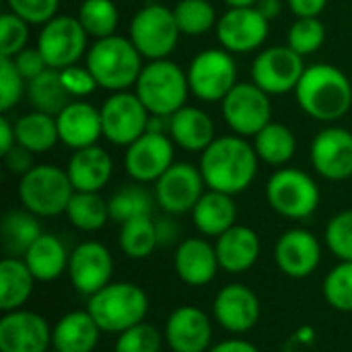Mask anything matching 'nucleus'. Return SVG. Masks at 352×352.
Instances as JSON below:
<instances>
[{
	"mask_svg": "<svg viewBox=\"0 0 352 352\" xmlns=\"http://www.w3.org/2000/svg\"><path fill=\"white\" fill-rule=\"evenodd\" d=\"M258 153L243 136H221L200 153V173L208 190L229 196L241 194L258 173Z\"/></svg>",
	"mask_w": 352,
	"mask_h": 352,
	"instance_id": "1",
	"label": "nucleus"
},
{
	"mask_svg": "<svg viewBox=\"0 0 352 352\" xmlns=\"http://www.w3.org/2000/svg\"><path fill=\"white\" fill-rule=\"evenodd\" d=\"M295 95L299 107L318 122H336L352 107L351 80L332 64L307 66Z\"/></svg>",
	"mask_w": 352,
	"mask_h": 352,
	"instance_id": "2",
	"label": "nucleus"
},
{
	"mask_svg": "<svg viewBox=\"0 0 352 352\" xmlns=\"http://www.w3.org/2000/svg\"><path fill=\"white\" fill-rule=\"evenodd\" d=\"M85 66L91 70L101 89L113 93L134 87L144 68L136 45L130 41V37L122 35L97 39L85 56Z\"/></svg>",
	"mask_w": 352,
	"mask_h": 352,
	"instance_id": "3",
	"label": "nucleus"
},
{
	"mask_svg": "<svg viewBox=\"0 0 352 352\" xmlns=\"http://www.w3.org/2000/svg\"><path fill=\"white\" fill-rule=\"evenodd\" d=\"M87 311L97 322L101 332L122 334L148 316V297L134 283H109L89 297Z\"/></svg>",
	"mask_w": 352,
	"mask_h": 352,
	"instance_id": "4",
	"label": "nucleus"
},
{
	"mask_svg": "<svg viewBox=\"0 0 352 352\" xmlns=\"http://www.w3.org/2000/svg\"><path fill=\"white\" fill-rule=\"evenodd\" d=\"M134 93L144 103L151 116H163L171 118L177 109L186 105L190 82L188 74L171 60H151L136 85Z\"/></svg>",
	"mask_w": 352,
	"mask_h": 352,
	"instance_id": "5",
	"label": "nucleus"
},
{
	"mask_svg": "<svg viewBox=\"0 0 352 352\" xmlns=\"http://www.w3.org/2000/svg\"><path fill=\"white\" fill-rule=\"evenodd\" d=\"M74 192L68 171L58 165H35L19 182L21 204L35 217H58L66 212Z\"/></svg>",
	"mask_w": 352,
	"mask_h": 352,
	"instance_id": "6",
	"label": "nucleus"
},
{
	"mask_svg": "<svg viewBox=\"0 0 352 352\" xmlns=\"http://www.w3.org/2000/svg\"><path fill=\"white\" fill-rule=\"evenodd\" d=\"M266 198L280 217L303 221L318 210L320 188L309 173L295 167H280L266 184Z\"/></svg>",
	"mask_w": 352,
	"mask_h": 352,
	"instance_id": "7",
	"label": "nucleus"
},
{
	"mask_svg": "<svg viewBox=\"0 0 352 352\" xmlns=\"http://www.w3.org/2000/svg\"><path fill=\"white\" fill-rule=\"evenodd\" d=\"M182 31L173 8L163 2L144 4L130 23V41L146 60H165L173 54Z\"/></svg>",
	"mask_w": 352,
	"mask_h": 352,
	"instance_id": "8",
	"label": "nucleus"
},
{
	"mask_svg": "<svg viewBox=\"0 0 352 352\" xmlns=\"http://www.w3.org/2000/svg\"><path fill=\"white\" fill-rule=\"evenodd\" d=\"M227 126L243 138L256 136L272 122L270 95L256 82H237L221 101Z\"/></svg>",
	"mask_w": 352,
	"mask_h": 352,
	"instance_id": "9",
	"label": "nucleus"
},
{
	"mask_svg": "<svg viewBox=\"0 0 352 352\" xmlns=\"http://www.w3.org/2000/svg\"><path fill=\"white\" fill-rule=\"evenodd\" d=\"M87 31L80 25L78 16L56 14L52 21L41 25L37 35V47L43 54L50 68L62 70L78 64L87 56Z\"/></svg>",
	"mask_w": 352,
	"mask_h": 352,
	"instance_id": "10",
	"label": "nucleus"
},
{
	"mask_svg": "<svg viewBox=\"0 0 352 352\" xmlns=\"http://www.w3.org/2000/svg\"><path fill=\"white\" fill-rule=\"evenodd\" d=\"M190 91L206 101H223L237 85V66L227 50H204L190 62L188 68Z\"/></svg>",
	"mask_w": 352,
	"mask_h": 352,
	"instance_id": "11",
	"label": "nucleus"
},
{
	"mask_svg": "<svg viewBox=\"0 0 352 352\" xmlns=\"http://www.w3.org/2000/svg\"><path fill=\"white\" fill-rule=\"evenodd\" d=\"M151 113L136 93L118 91L101 105L103 136L116 146H130L148 130Z\"/></svg>",
	"mask_w": 352,
	"mask_h": 352,
	"instance_id": "12",
	"label": "nucleus"
},
{
	"mask_svg": "<svg viewBox=\"0 0 352 352\" xmlns=\"http://www.w3.org/2000/svg\"><path fill=\"white\" fill-rule=\"evenodd\" d=\"M303 56L289 45H274L262 50L252 64V82H256L268 95H285L295 91L303 72Z\"/></svg>",
	"mask_w": 352,
	"mask_h": 352,
	"instance_id": "13",
	"label": "nucleus"
},
{
	"mask_svg": "<svg viewBox=\"0 0 352 352\" xmlns=\"http://www.w3.org/2000/svg\"><path fill=\"white\" fill-rule=\"evenodd\" d=\"M173 144L175 142L171 140V136L163 132L146 130L138 140L126 146V155H124L126 173L138 184H148V182L155 184L175 163Z\"/></svg>",
	"mask_w": 352,
	"mask_h": 352,
	"instance_id": "14",
	"label": "nucleus"
},
{
	"mask_svg": "<svg viewBox=\"0 0 352 352\" xmlns=\"http://www.w3.org/2000/svg\"><path fill=\"white\" fill-rule=\"evenodd\" d=\"M204 177L198 167L190 163H173L157 182L155 198L167 214L192 212L204 194Z\"/></svg>",
	"mask_w": 352,
	"mask_h": 352,
	"instance_id": "15",
	"label": "nucleus"
},
{
	"mask_svg": "<svg viewBox=\"0 0 352 352\" xmlns=\"http://www.w3.org/2000/svg\"><path fill=\"white\" fill-rule=\"evenodd\" d=\"M270 21L256 8H229L217 21V37L223 50L231 54H248L260 50L268 37Z\"/></svg>",
	"mask_w": 352,
	"mask_h": 352,
	"instance_id": "16",
	"label": "nucleus"
},
{
	"mask_svg": "<svg viewBox=\"0 0 352 352\" xmlns=\"http://www.w3.org/2000/svg\"><path fill=\"white\" fill-rule=\"evenodd\" d=\"M66 272L76 293L91 297L111 283V274H113L111 252L99 241H82L72 250Z\"/></svg>",
	"mask_w": 352,
	"mask_h": 352,
	"instance_id": "17",
	"label": "nucleus"
},
{
	"mask_svg": "<svg viewBox=\"0 0 352 352\" xmlns=\"http://www.w3.org/2000/svg\"><path fill=\"white\" fill-rule=\"evenodd\" d=\"M52 328L39 314L27 309L6 311L0 320V352H47Z\"/></svg>",
	"mask_w": 352,
	"mask_h": 352,
	"instance_id": "18",
	"label": "nucleus"
},
{
	"mask_svg": "<svg viewBox=\"0 0 352 352\" xmlns=\"http://www.w3.org/2000/svg\"><path fill=\"white\" fill-rule=\"evenodd\" d=\"M212 316L223 330L245 334L260 320V299L248 285L231 283L217 293Z\"/></svg>",
	"mask_w": 352,
	"mask_h": 352,
	"instance_id": "19",
	"label": "nucleus"
},
{
	"mask_svg": "<svg viewBox=\"0 0 352 352\" xmlns=\"http://www.w3.org/2000/svg\"><path fill=\"white\" fill-rule=\"evenodd\" d=\"M314 169L330 179L344 182L352 177V132L346 128H326L311 142Z\"/></svg>",
	"mask_w": 352,
	"mask_h": 352,
	"instance_id": "20",
	"label": "nucleus"
},
{
	"mask_svg": "<svg viewBox=\"0 0 352 352\" xmlns=\"http://www.w3.org/2000/svg\"><path fill=\"white\" fill-rule=\"evenodd\" d=\"M274 262L291 278L311 276L322 262V245L307 229H289L274 245Z\"/></svg>",
	"mask_w": 352,
	"mask_h": 352,
	"instance_id": "21",
	"label": "nucleus"
},
{
	"mask_svg": "<svg viewBox=\"0 0 352 352\" xmlns=\"http://www.w3.org/2000/svg\"><path fill=\"white\" fill-rule=\"evenodd\" d=\"M210 340L212 322L202 309L182 305L171 311L165 324V342L171 352H206L210 351Z\"/></svg>",
	"mask_w": 352,
	"mask_h": 352,
	"instance_id": "22",
	"label": "nucleus"
},
{
	"mask_svg": "<svg viewBox=\"0 0 352 352\" xmlns=\"http://www.w3.org/2000/svg\"><path fill=\"white\" fill-rule=\"evenodd\" d=\"M56 122H58L60 142L72 151L93 146L103 136L101 109H97L95 105L87 103L82 99L70 101L56 116Z\"/></svg>",
	"mask_w": 352,
	"mask_h": 352,
	"instance_id": "23",
	"label": "nucleus"
},
{
	"mask_svg": "<svg viewBox=\"0 0 352 352\" xmlns=\"http://www.w3.org/2000/svg\"><path fill=\"white\" fill-rule=\"evenodd\" d=\"M173 268L179 280L188 287H206L217 276L221 266L214 245H210L206 239L188 237L175 250Z\"/></svg>",
	"mask_w": 352,
	"mask_h": 352,
	"instance_id": "24",
	"label": "nucleus"
},
{
	"mask_svg": "<svg viewBox=\"0 0 352 352\" xmlns=\"http://www.w3.org/2000/svg\"><path fill=\"white\" fill-rule=\"evenodd\" d=\"M66 171L76 192H99L111 179L113 161L105 148L93 144L74 151L66 165Z\"/></svg>",
	"mask_w": 352,
	"mask_h": 352,
	"instance_id": "25",
	"label": "nucleus"
},
{
	"mask_svg": "<svg viewBox=\"0 0 352 352\" xmlns=\"http://www.w3.org/2000/svg\"><path fill=\"white\" fill-rule=\"evenodd\" d=\"M219 266L225 272L241 274L248 272L260 258V237L245 225H233L214 243Z\"/></svg>",
	"mask_w": 352,
	"mask_h": 352,
	"instance_id": "26",
	"label": "nucleus"
},
{
	"mask_svg": "<svg viewBox=\"0 0 352 352\" xmlns=\"http://www.w3.org/2000/svg\"><path fill=\"white\" fill-rule=\"evenodd\" d=\"M171 140L188 153H202L214 140V122L204 109L184 105L169 118Z\"/></svg>",
	"mask_w": 352,
	"mask_h": 352,
	"instance_id": "27",
	"label": "nucleus"
},
{
	"mask_svg": "<svg viewBox=\"0 0 352 352\" xmlns=\"http://www.w3.org/2000/svg\"><path fill=\"white\" fill-rule=\"evenodd\" d=\"M101 328L85 311L62 316L52 328V349L56 352H95Z\"/></svg>",
	"mask_w": 352,
	"mask_h": 352,
	"instance_id": "28",
	"label": "nucleus"
},
{
	"mask_svg": "<svg viewBox=\"0 0 352 352\" xmlns=\"http://www.w3.org/2000/svg\"><path fill=\"white\" fill-rule=\"evenodd\" d=\"M192 221L204 237H221L237 225V206L233 196L217 190L204 192L192 210Z\"/></svg>",
	"mask_w": 352,
	"mask_h": 352,
	"instance_id": "29",
	"label": "nucleus"
},
{
	"mask_svg": "<svg viewBox=\"0 0 352 352\" xmlns=\"http://www.w3.org/2000/svg\"><path fill=\"white\" fill-rule=\"evenodd\" d=\"M27 268L39 283H54L68 270L70 254L64 243L50 233H41L23 256Z\"/></svg>",
	"mask_w": 352,
	"mask_h": 352,
	"instance_id": "30",
	"label": "nucleus"
},
{
	"mask_svg": "<svg viewBox=\"0 0 352 352\" xmlns=\"http://www.w3.org/2000/svg\"><path fill=\"white\" fill-rule=\"evenodd\" d=\"M35 276L27 268L23 258L6 256L0 262V309L14 311L23 309V305L33 295Z\"/></svg>",
	"mask_w": 352,
	"mask_h": 352,
	"instance_id": "31",
	"label": "nucleus"
},
{
	"mask_svg": "<svg viewBox=\"0 0 352 352\" xmlns=\"http://www.w3.org/2000/svg\"><path fill=\"white\" fill-rule=\"evenodd\" d=\"M14 134H16V144L29 148L33 155L47 153L60 142L56 118L35 109L31 113L21 116L14 122Z\"/></svg>",
	"mask_w": 352,
	"mask_h": 352,
	"instance_id": "32",
	"label": "nucleus"
},
{
	"mask_svg": "<svg viewBox=\"0 0 352 352\" xmlns=\"http://www.w3.org/2000/svg\"><path fill=\"white\" fill-rule=\"evenodd\" d=\"M39 235H41L39 221L27 208L6 212L0 223L2 250L6 252V256H12V258H19V256L23 258L25 252L33 245V241Z\"/></svg>",
	"mask_w": 352,
	"mask_h": 352,
	"instance_id": "33",
	"label": "nucleus"
},
{
	"mask_svg": "<svg viewBox=\"0 0 352 352\" xmlns=\"http://www.w3.org/2000/svg\"><path fill=\"white\" fill-rule=\"evenodd\" d=\"M27 99L35 111L56 118L70 103L72 97L68 95V91L62 85L60 70L47 68L43 74H39L37 78L27 82Z\"/></svg>",
	"mask_w": 352,
	"mask_h": 352,
	"instance_id": "34",
	"label": "nucleus"
},
{
	"mask_svg": "<svg viewBox=\"0 0 352 352\" xmlns=\"http://www.w3.org/2000/svg\"><path fill=\"white\" fill-rule=\"evenodd\" d=\"M254 148L260 161L272 167H283L293 159L297 151V138L289 126L270 122L262 132L254 136Z\"/></svg>",
	"mask_w": 352,
	"mask_h": 352,
	"instance_id": "35",
	"label": "nucleus"
},
{
	"mask_svg": "<svg viewBox=\"0 0 352 352\" xmlns=\"http://www.w3.org/2000/svg\"><path fill=\"white\" fill-rule=\"evenodd\" d=\"M66 217L78 231L93 233L105 227L109 217V202L99 192H74Z\"/></svg>",
	"mask_w": 352,
	"mask_h": 352,
	"instance_id": "36",
	"label": "nucleus"
},
{
	"mask_svg": "<svg viewBox=\"0 0 352 352\" xmlns=\"http://www.w3.org/2000/svg\"><path fill=\"white\" fill-rule=\"evenodd\" d=\"M107 202H109L111 221L122 225L138 217H151L157 204V198L142 186H124Z\"/></svg>",
	"mask_w": 352,
	"mask_h": 352,
	"instance_id": "37",
	"label": "nucleus"
},
{
	"mask_svg": "<svg viewBox=\"0 0 352 352\" xmlns=\"http://www.w3.org/2000/svg\"><path fill=\"white\" fill-rule=\"evenodd\" d=\"M120 248L132 260L148 258L157 248V227L153 217H138L122 223L120 229Z\"/></svg>",
	"mask_w": 352,
	"mask_h": 352,
	"instance_id": "38",
	"label": "nucleus"
},
{
	"mask_svg": "<svg viewBox=\"0 0 352 352\" xmlns=\"http://www.w3.org/2000/svg\"><path fill=\"white\" fill-rule=\"evenodd\" d=\"M76 16L87 35L95 39L116 35L120 23V10L113 0H82Z\"/></svg>",
	"mask_w": 352,
	"mask_h": 352,
	"instance_id": "39",
	"label": "nucleus"
},
{
	"mask_svg": "<svg viewBox=\"0 0 352 352\" xmlns=\"http://www.w3.org/2000/svg\"><path fill=\"white\" fill-rule=\"evenodd\" d=\"M182 35H204L217 27V12L208 0H179L173 8Z\"/></svg>",
	"mask_w": 352,
	"mask_h": 352,
	"instance_id": "40",
	"label": "nucleus"
},
{
	"mask_svg": "<svg viewBox=\"0 0 352 352\" xmlns=\"http://www.w3.org/2000/svg\"><path fill=\"white\" fill-rule=\"evenodd\" d=\"M324 299L336 311L352 314V262L334 266L322 285Z\"/></svg>",
	"mask_w": 352,
	"mask_h": 352,
	"instance_id": "41",
	"label": "nucleus"
},
{
	"mask_svg": "<svg viewBox=\"0 0 352 352\" xmlns=\"http://www.w3.org/2000/svg\"><path fill=\"white\" fill-rule=\"evenodd\" d=\"M326 41V27L318 16H297L289 29L287 45L299 56L316 54Z\"/></svg>",
	"mask_w": 352,
	"mask_h": 352,
	"instance_id": "42",
	"label": "nucleus"
},
{
	"mask_svg": "<svg viewBox=\"0 0 352 352\" xmlns=\"http://www.w3.org/2000/svg\"><path fill=\"white\" fill-rule=\"evenodd\" d=\"M161 346H163L161 332L155 326L142 322L118 334L113 352H161Z\"/></svg>",
	"mask_w": 352,
	"mask_h": 352,
	"instance_id": "43",
	"label": "nucleus"
},
{
	"mask_svg": "<svg viewBox=\"0 0 352 352\" xmlns=\"http://www.w3.org/2000/svg\"><path fill=\"white\" fill-rule=\"evenodd\" d=\"M29 23L14 12H4L0 19V58H14L27 47Z\"/></svg>",
	"mask_w": 352,
	"mask_h": 352,
	"instance_id": "44",
	"label": "nucleus"
},
{
	"mask_svg": "<svg viewBox=\"0 0 352 352\" xmlns=\"http://www.w3.org/2000/svg\"><path fill=\"white\" fill-rule=\"evenodd\" d=\"M326 243L340 262H352V208L338 212L328 223Z\"/></svg>",
	"mask_w": 352,
	"mask_h": 352,
	"instance_id": "45",
	"label": "nucleus"
},
{
	"mask_svg": "<svg viewBox=\"0 0 352 352\" xmlns=\"http://www.w3.org/2000/svg\"><path fill=\"white\" fill-rule=\"evenodd\" d=\"M27 93V80L16 70L12 58H0V111L12 109Z\"/></svg>",
	"mask_w": 352,
	"mask_h": 352,
	"instance_id": "46",
	"label": "nucleus"
},
{
	"mask_svg": "<svg viewBox=\"0 0 352 352\" xmlns=\"http://www.w3.org/2000/svg\"><path fill=\"white\" fill-rule=\"evenodd\" d=\"M6 4L29 25H45L56 16L60 0H6Z\"/></svg>",
	"mask_w": 352,
	"mask_h": 352,
	"instance_id": "47",
	"label": "nucleus"
},
{
	"mask_svg": "<svg viewBox=\"0 0 352 352\" xmlns=\"http://www.w3.org/2000/svg\"><path fill=\"white\" fill-rule=\"evenodd\" d=\"M60 78H62V85L70 97H87L99 87L95 76L91 74V70L87 66H78V64L62 68Z\"/></svg>",
	"mask_w": 352,
	"mask_h": 352,
	"instance_id": "48",
	"label": "nucleus"
},
{
	"mask_svg": "<svg viewBox=\"0 0 352 352\" xmlns=\"http://www.w3.org/2000/svg\"><path fill=\"white\" fill-rule=\"evenodd\" d=\"M16 70L21 72V76L29 82L33 78H37L39 74H43L50 66L43 58V54L39 52V47H25L23 52H19L14 58H12Z\"/></svg>",
	"mask_w": 352,
	"mask_h": 352,
	"instance_id": "49",
	"label": "nucleus"
},
{
	"mask_svg": "<svg viewBox=\"0 0 352 352\" xmlns=\"http://www.w3.org/2000/svg\"><path fill=\"white\" fill-rule=\"evenodd\" d=\"M33 153L29 151V148H25V146H21V144H14L6 155H2V159H4V163H6V169L10 171V173H14V175H25L27 171H31L33 167H35V161H33Z\"/></svg>",
	"mask_w": 352,
	"mask_h": 352,
	"instance_id": "50",
	"label": "nucleus"
},
{
	"mask_svg": "<svg viewBox=\"0 0 352 352\" xmlns=\"http://www.w3.org/2000/svg\"><path fill=\"white\" fill-rule=\"evenodd\" d=\"M155 227H157V241H159V248L161 245H173L179 237V225L175 223L173 214L169 217H163V219H157L155 221Z\"/></svg>",
	"mask_w": 352,
	"mask_h": 352,
	"instance_id": "51",
	"label": "nucleus"
},
{
	"mask_svg": "<svg viewBox=\"0 0 352 352\" xmlns=\"http://www.w3.org/2000/svg\"><path fill=\"white\" fill-rule=\"evenodd\" d=\"M287 2L293 14L297 16H318L328 4V0H287Z\"/></svg>",
	"mask_w": 352,
	"mask_h": 352,
	"instance_id": "52",
	"label": "nucleus"
},
{
	"mask_svg": "<svg viewBox=\"0 0 352 352\" xmlns=\"http://www.w3.org/2000/svg\"><path fill=\"white\" fill-rule=\"evenodd\" d=\"M14 144H16L14 124H10L8 118L2 116L0 118V155H6Z\"/></svg>",
	"mask_w": 352,
	"mask_h": 352,
	"instance_id": "53",
	"label": "nucleus"
},
{
	"mask_svg": "<svg viewBox=\"0 0 352 352\" xmlns=\"http://www.w3.org/2000/svg\"><path fill=\"white\" fill-rule=\"evenodd\" d=\"M208 352H260L256 344L241 340V338H231V340H223L219 344H214Z\"/></svg>",
	"mask_w": 352,
	"mask_h": 352,
	"instance_id": "54",
	"label": "nucleus"
},
{
	"mask_svg": "<svg viewBox=\"0 0 352 352\" xmlns=\"http://www.w3.org/2000/svg\"><path fill=\"white\" fill-rule=\"evenodd\" d=\"M256 8L268 19V21H274L280 10H283V0H258Z\"/></svg>",
	"mask_w": 352,
	"mask_h": 352,
	"instance_id": "55",
	"label": "nucleus"
},
{
	"mask_svg": "<svg viewBox=\"0 0 352 352\" xmlns=\"http://www.w3.org/2000/svg\"><path fill=\"white\" fill-rule=\"evenodd\" d=\"M229 8H248V6H256L258 0H223Z\"/></svg>",
	"mask_w": 352,
	"mask_h": 352,
	"instance_id": "56",
	"label": "nucleus"
},
{
	"mask_svg": "<svg viewBox=\"0 0 352 352\" xmlns=\"http://www.w3.org/2000/svg\"><path fill=\"white\" fill-rule=\"evenodd\" d=\"M146 4H151V2H163V0H144Z\"/></svg>",
	"mask_w": 352,
	"mask_h": 352,
	"instance_id": "57",
	"label": "nucleus"
},
{
	"mask_svg": "<svg viewBox=\"0 0 352 352\" xmlns=\"http://www.w3.org/2000/svg\"><path fill=\"white\" fill-rule=\"evenodd\" d=\"M47 352H56V351H54V349H52V351H47Z\"/></svg>",
	"mask_w": 352,
	"mask_h": 352,
	"instance_id": "58",
	"label": "nucleus"
}]
</instances>
